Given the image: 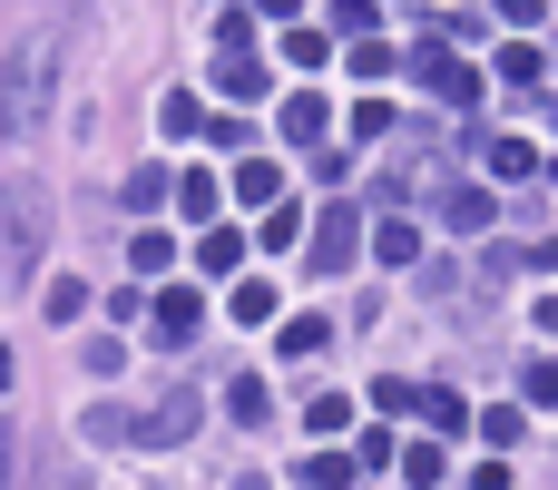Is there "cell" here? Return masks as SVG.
<instances>
[{
    "label": "cell",
    "instance_id": "cell-1",
    "mask_svg": "<svg viewBox=\"0 0 558 490\" xmlns=\"http://www.w3.org/2000/svg\"><path fill=\"white\" fill-rule=\"evenodd\" d=\"M353 246H363V216H353V206H324V216H314V275H343Z\"/></svg>",
    "mask_w": 558,
    "mask_h": 490
},
{
    "label": "cell",
    "instance_id": "cell-2",
    "mask_svg": "<svg viewBox=\"0 0 558 490\" xmlns=\"http://www.w3.org/2000/svg\"><path fill=\"white\" fill-rule=\"evenodd\" d=\"M422 88H432L441 108H471V98H481V69H461L451 49H422Z\"/></svg>",
    "mask_w": 558,
    "mask_h": 490
},
{
    "label": "cell",
    "instance_id": "cell-3",
    "mask_svg": "<svg viewBox=\"0 0 558 490\" xmlns=\"http://www.w3.org/2000/svg\"><path fill=\"white\" fill-rule=\"evenodd\" d=\"M226 196L255 206V216H275V206H284V167H275V157H245V167L226 177Z\"/></svg>",
    "mask_w": 558,
    "mask_h": 490
},
{
    "label": "cell",
    "instance_id": "cell-4",
    "mask_svg": "<svg viewBox=\"0 0 558 490\" xmlns=\"http://www.w3.org/2000/svg\"><path fill=\"white\" fill-rule=\"evenodd\" d=\"M275 128H284V138H294V147H324V128H333V108H324V98H314V88H294V98H284V108H275Z\"/></svg>",
    "mask_w": 558,
    "mask_h": 490
},
{
    "label": "cell",
    "instance_id": "cell-5",
    "mask_svg": "<svg viewBox=\"0 0 558 490\" xmlns=\"http://www.w3.org/2000/svg\"><path fill=\"white\" fill-rule=\"evenodd\" d=\"M196 324H206V304H196L186 285H167V295H157V334H167V344H196Z\"/></svg>",
    "mask_w": 558,
    "mask_h": 490
},
{
    "label": "cell",
    "instance_id": "cell-6",
    "mask_svg": "<svg viewBox=\"0 0 558 490\" xmlns=\"http://www.w3.org/2000/svg\"><path fill=\"white\" fill-rule=\"evenodd\" d=\"M216 88H226V98H265V59H255V49H226V59H216Z\"/></svg>",
    "mask_w": 558,
    "mask_h": 490
},
{
    "label": "cell",
    "instance_id": "cell-7",
    "mask_svg": "<svg viewBox=\"0 0 558 490\" xmlns=\"http://www.w3.org/2000/svg\"><path fill=\"white\" fill-rule=\"evenodd\" d=\"M177 206H186V226L206 236V226H216V206H226V187H216L206 167H186V187H177Z\"/></svg>",
    "mask_w": 558,
    "mask_h": 490
},
{
    "label": "cell",
    "instance_id": "cell-8",
    "mask_svg": "<svg viewBox=\"0 0 558 490\" xmlns=\"http://www.w3.org/2000/svg\"><path fill=\"white\" fill-rule=\"evenodd\" d=\"M422 422H432V432H481V422H471V403H461L451 383H422Z\"/></svg>",
    "mask_w": 558,
    "mask_h": 490
},
{
    "label": "cell",
    "instance_id": "cell-9",
    "mask_svg": "<svg viewBox=\"0 0 558 490\" xmlns=\"http://www.w3.org/2000/svg\"><path fill=\"white\" fill-rule=\"evenodd\" d=\"M196 265H206V275H235V265H245V236H235V226H206V236H196Z\"/></svg>",
    "mask_w": 558,
    "mask_h": 490
},
{
    "label": "cell",
    "instance_id": "cell-10",
    "mask_svg": "<svg viewBox=\"0 0 558 490\" xmlns=\"http://www.w3.org/2000/svg\"><path fill=\"white\" fill-rule=\"evenodd\" d=\"M157 196H177V177H167V167H137V177L118 187V206H128V216H147Z\"/></svg>",
    "mask_w": 558,
    "mask_h": 490
},
{
    "label": "cell",
    "instance_id": "cell-11",
    "mask_svg": "<svg viewBox=\"0 0 558 490\" xmlns=\"http://www.w3.org/2000/svg\"><path fill=\"white\" fill-rule=\"evenodd\" d=\"M373 255H383V265H422V226H412V216H392V226L373 236Z\"/></svg>",
    "mask_w": 558,
    "mask_h": 490
},
{
    "label": "cell",
    "instance_id": "cell-12",
    "mask_svg": "<svg viewBox=\"0 0 558 490\" xmlns=\"http://www.w3.org/2000/svg\"><path fill=\"white\" fill-rule=\"evenodd\" d=\"M226 413L265 432V413H275V403H265V373H235V383H226Z\"/></svg>",
    "mask_w": 558,
    "mask_h": 490
},
{
    "label": "cell",
    "instance_id": "cell-13",
    "mask_svg": "<svg viewBox=\"0 0 558 490\" xmlns=\"http://www.w3.org/2000/svg\"><path fill=\"white\" fill-rule=\"evenodd\" d=\"M441 216H451L461 236H471V226H490V187H451V196H441Z\"/></svg>",
    "mask_w": 558,
    "mask_h": 490
},
{
    "label": "cell",
    "instance_id": "cell-14",
    "mask_svg": "<svg viewBox=\"0 0 558 490\" xmlns=\"http://www.w3.org/2000/svg\"><path fill=\"white\" fill-rule=\"evenodd\" d=\"M226 304H235V324H265V314H275V285H265V275H235Z\"/></svg>",
    "mask_w": 558,
    "mask_h": 490
},
{
    "label": "cell",
    "instance_id": "cell-15",
    "mask_svg": "<svg viewBox=\"0 0 558 490\" xmlns=\"http://www.w3.org/2000/svg\"><path fill=\"white\" fill-rule=\"evenodd\" d=\"M324 344H333V324H324V314H294V324H284V354H294V363H314Z\"/></svg>",
    "mask_w": 558,
    "mask_h": 490
},
{
    "label": "cell",
    "instance_id": "cell-16",
    "mask_svg": "<svg viewBox=\"0 0 558 490\" xmlns=\"http://www.w3.org/2000/svg\"><path fill=\"white\" fill-rule=\"evenodd\" d=\"M186 432H196V403H186V393H177V403H157V413H147V442H186Z\"/></svg>",
    "mask_w": 558,
    "mask_h": 490
},
{
    "label": "cell",
    "instance_id": "cell-17",
    "mask_svg": "<svg viewBox=\"0 0 558 490\" xmlns=\"http://www.w3.org/2000/svg\"><path fill=\"white\" fill-rule=\"evenodd\" d=\"M284 59H294V69H324V59H333V29H284Z\"/></svg>",
    "mask_w": 558,
    "mask_h": 490
},
{
    "label": "cell",
    "instance_id": "cell-18",
    "mask_svg": "<svg viewBox=\"0 0 558 490\" xmlns=\"http://www.w3.org/2000/svg\"><path fill=\"white\" fill-rule=\"evenodd\" d=\"M481 157H490V177H539V157H530V147H520V138H490V147H481Z\"/></svg>",
    "mask_w": 558,
    "mask_h": 490
},
{
    "label": "cell",
    "instance_id": "cell-19",
    "mask_svg": "<svg viewBox=\"0 0 558 490\" xmlns=\"http://www.w3.org/2000/svg\"><path fill=\"white\" fill-rule=\"evenodd\" d=\"M128 265H137V275H167V265H177V236H157V226H147V236L128 246Z\"/></svg>",
    "mask_w": 558,
    "mask_h": 490
},
{
    "label": "cell",
    "instance_id": "cell-20",
    "mask_svg": "<svg viewBox=\"0 0 558 490\" xmlns=\"http://www.w3.org/2000/svg\"><path fill=\"white\" fill-rule=\"evenodd\" d=\"M88 314V285L78 275H49V324H78Z\"/></svg>",
    "mask_w": 558,
    "mask_h": 490
},
{
    "label": "cell",
    "instance_id": "cell-21",
    "mask_svg": "<svg viewBox=\"0 0 558 490\" xmlns=\"http://www.w3.org/2000/svg\"><path fill=\"white\" fill-rule=\"evenodd\" d=\"M500 79H510V88H530V79H539V49H530V39H510V49H500Z\"/></svg>",
    "mask_w": 558,
    "mask_h": 490
},
{
    "label": "cell",
    "instance_id": "cell-22",
    "mask_svg": "<svg viewBox=\"0 0 558 490\" xmlns=\"http://www.w3.org/2000/svg\"><path fill=\"white\" fill-rule=\"evenodd\" d=\"M373 403H383V413H422V383H402V373H383V383H373Z\"/></svg>",
    "mask_w": 558,
    "mask_h": 490
},
{
    "label": "cell",
    "instance_id": "cell-23",
    "mask_svg": "<svg viewBox=\"0 0 558 490\" xmlns=\"http://www.w3.org/2000/svg\"><path fill=\"white\" fill-rule=\"evenodd\" d=\"M304 422H314V432H343V422H353V393H314V413H304Z\"/></svg>",
    "mask_w": 558,
    "mask_h": 490
},
{
    "label": "cell",
    "instance_id": "cell-24",
    "mask_svg": "<svg viewBox=\"0 0 558 490\" xmlns=\"http://www.w3.org/2000/svg\"><path fill=\"white\" fill-rule=\"evenodd\" d=\"M167 138H206V108L196 98H167Z\"/></svg>",
    "mask_w": 558,
    "mask_h": 490
},
{
    "label": "cell",
    "instance_id": "cell-25",
    "mask_svg": "<svg viewBox=\"0 0 558 490\" xmlns=\"http://www.w3.org/2000/svg\"><path fill=\"white\" fill-rule=\"evenodd\" d=\"M255 236H265V246H275V255H284V246H294V236H304V216H294V206H275V216H265V226H255Z\"/></svg>",
    "mask_w": 558,
    "mask_h": 490
},
{
    "label": "cell",
    "instance_id": "cell-26",
    "mask_svg": "<svg viewBox=\"0 0 558 490\" xmlns=\"http://www.w3.org/2000/svg\"><path fill=\"white\" fill-rule=\"evenodd\" d=\"M402 471H412V490H432V481H441V452H432V442H412V452H402Z\"/></svg>",
    "mask_w": 558,
    "mask_h": 490
},
{
    "label": "cell",
    "instance_id": "cell-27",
    "mask_svg": "<svg viewBox=\"0 0 558 490\" xmlns=\"http://www.w3.org/2000/svg\"><path fill=\"white\" fill-rule=\"evenodd\" d=\"M353 471H363V462H343V452H324V462H314L304 481H314V490H343V481H353Z\"/></svg>",
    "mask_w": 558,
    "mask_h": 490
},
{
    "label": "cell",
    "instance_id": "cell-28",
    "mask_svg": "<svg viewBox=\"0 0 558 490\" xmlns=\"http://www.w3.org/2000/svg\"><path fill=\"white\" fill-rule=\"evenodd\" d=\"M530 403H558V363H530Z\"/></svg>",
    "mask_w": 558,
    "mask_h": 490
}]
</instances>
